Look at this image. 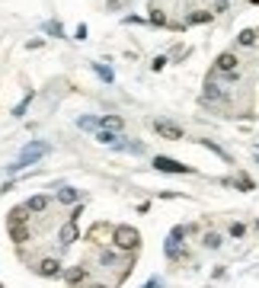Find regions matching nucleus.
<instances>
[{"label":"nucleus","mask_w":259,"mask_h":288,"mask_svg":"<svg viewBox=\"0 0 259 288\" xmlns=\"http://www.w3.org/2000/svg\"><path fill=\"white\" fill-rule=\"evenodd\" d=\"M45 154H51V144H45V141H32V144L26 147V151L10 163V167H7V173H20V170L29 167V163H39Z\"/></svg>","instance_id":"1"},{"label":"nucleus","mask_w":259,"mask_h":288,"mask_svg":"<svg viewBox=\"0 0 259 288\" xmlns=\"http://www.w3.org/2000/svg\"><path fill=\"white\" fill-rule=\"evenodd\" d=\"M112 243H115L118 250H128V253H132V250L141 247V234H138L135 228H128V224H118V228L112 231Z\"/></svg>","instance_id":"2"},{"label":"nucleus","mask_w":259,"mask_h":288,"mask_svg":"<svg viewBox=\"0 0 259 288\" xmlns=\"http://www.w3.org/2000/svg\"><path fill=\"white\" fill-rule=\"evenodd\" d=\"M183 237H186V228H173L170 231V237H167V259H183L186 253H183Z\"/></svg>","instance_id":"3"},{"label":"nucleus","mask_w":259,"mask_h":288,"mask_svg":"<svg viewBox=\"0 0 259 288\" xmlns=\"http://www.w3.org/2000/svg\"><path fill=\"white\" fill-rule=\"evenodd\" d=\"M202 103H205V106H211V103H221V106H224V103H227V93H224L221 86L214 83V74L208 77V83H205V93H202Z\"/></svg>","instance_id":"4"},{"label":"nucleus","mask_w":259,"mask_h":288,"mask_svg":"<svg viewBox=\"0 0 259 288\" xmlns=\"http://www.w3.org/2000/svg\"><path fill=\"white\" fill-rule=\"evenodd\" d=\"M154 170H160V173H192V167L173 160V157H154Z\"/></svg>","instance_id":"5"},{"label":"nucleus","mask_w":259,"mask_h":288,"mask_svg":"<svg viewBox=\"0 0 259 288\" xmlns=\"http://www.w3.org/2000/svg\"><path fill=\"white\" fill-rule=\"evenodd\" d=\"M237 64H240V61H237V55H234V51H221V55L214 58V71H218V74L237 71Z\"/></svg>","instance_id":"6"},{"label":"nucleus","mask_w":259,"mask_h":288,"mask_svg":"<svg viewBox=\"0 0 259 288\" xmlns=\"http://www.w3.org/2000/svg\"><path fill=\"white\" fill-rule=\"evenodd\" d=\"M154 132L160 138H167V141H179V138H183V128L173 125V122H154Z\"/></svg>","instance_id":"7"},{"label":"nucleus","mask_w":259,"mask_h":288,"mask_svg":"<svg viewBox=\"0 0 259 288\" xmlns=\"http://www.w3.org/2000/svg\"><path fill=\"white\" fill-rule=\"evenodd\" d=\"M39 275L58 278V275H61V263H58V259H42V263H39Z\"/></svg>","instance_id":"8"},{"label":"nucleus","mask_w":259,"mask_h":288,"mask_svg":"<svg viewBox=\"0 0 259 288\" xmlns=\"http://www.w3.org/2000/svg\"><path fill=\"white\" fill-rule=\"evenodd\" d=\"M96 141H99V144H109V147H118L122 135H118V132H109V128H99V132H96Z\"/></svg>","instance_id":"9"},{"label":"nucleus","mask_w":259,"mask_h":288,"mask_svg":"<svg viewBox=\"0 0 259 288\" xmlns=\"http://www.w3.org/2000/svg\"><path fill=\"white\" fill-rule=\"evenodd\" d=\"M64 278H67V285L80 288V282L86 278V269H83V266H71V269H67V272H64Z\"/></svg>","instance_id":"10"},{"label":"nucleus","mask_w":259,"mask_h":288,"mask_svg":"<svg viewBox=\"0 0 259 288\" xmlns=\"http://www.w3.org/2000/svg\"><path fill=\"white\" fill-rule=\"evenodd\" d=\"M58 240H61V243H74L77 240V221H74V218L64 224L61 231H58Z\"/></svg>","instance_id":"11"},{"label":"nucleus","mask_w":259,"mask_h":288,"mask_svg":"<svg viewBox=\"0 0 259 288\" xmlns=\"http://www.w3.org/2000/svg\"><path fill=\"white\" fill-rule=\"evenodd\" d=\"M26 221H29V208H26V205L10 208V228H16V224H26Z\"/></svg>","instance_id":"12"},{"label":"nucleus","mask_w":259,"mask_h":288,"mask_svg":"<svg viewBox=\"0 0 259 288\" xmlns=\"http://www.w3.org/2000/svg\"><path fill=\"white\" fill-rule=\"evenodd\" d=\"M122 125H125L122 116H102L99 119V128H109V132H122ZM99 128H96V132H99Z\"/></svg>","instance_id":"13"},{"label":"nucleus","mask_w":259,"mask_h":288,"mask_svg":"<svg viewBox=\"0 0 259 288\" xmlns=\"http://www.w3.org/2000/svg\"><path fill=\"white\" fill-rule=\"evenodd\" d=\"M256 42H259V32H256V29H243V32L237 36V45H243V48H253Z\"/></svg>","instance_id":"14"},{"label":"nucleus","mask_w":259,"mask_h":288,"mask_svg":"<svg viewBox=\"0 0 259 288\" xmlns=\"http://www.w3.org/2000/svg\"><path fill=\"white\" fill-rule=\"evenodd\" d=\"M58 202H64V205H77V202H80V192L71 189V186H64L61 192H58Z\"/></svg>","instance_id":"15"},{"label":"nucleus","mask_w":259,"mask_h":288,"mask_svg":"<svg viewBox=\"0 0 259 288\" xmlns=\"http://www.w3.org/2000/svg\"><path fill=\"white\" fill-rule=\"evenodd\" d=\"M198 23H211V13L208 10H195L186 16V26H198Z\"/></svg>","instance_id":"16"},{"label":"nucleus","mask_w":259,"mask_h":288,"mask_svg":"<svg viewBox=\"0 0 259 288\" xmlns=\"http://www.w3.org/2000/svg\"><path fill=\"white\" fill-rule=\"evenodd\" d=\"M26 208H29V212H45V208H48V196H32L29 202H26Z\"/></svg>","instance_id":"17"},{"label":"nucleus","mask_w":259,"mask_h":288,"mask_svg":"<svg viewBox=\"0 0 259 288\" xmlns=\"http://www.w3.org/2000/svg\"><path fill=\"white\" fill-rule=\"evenodd\" d=\"M10 237L16 243H26V240H29V228H26V224H16V228H10Z\"/></svg>","instance_id":"18"},{"label":"nucleus","mask_w":259,"mask_h":288,"mask_svg":"<svg viewBox=\"0 0 259 288\" xmlns=\"http://www.w3.org/2000/svg\"><path fill=\"white\" fill-rule=\"evenodd\" d=\"M93 71H96V77H99L102 83H112V80H115V74H112L106 64H93Z\"/></svg>","instance_id":"19"},{"label":"nucleus","mask_w":259,"mask_h":288,"mask_svg":"<svg viewBox=\"0 0 259 288\" xmlns=\"http://www.w3.org/2000/svg\"><path fill=\"white\" fill-rule=\"evenodd\" d=\"M77 125H80V128H86V132H96V128H99V119H90V116H80V119H77Z\"/></svg>","instance_id":"20"},{"label":"nucleus","mask_w":259,"mask_h":288,"mask_svg":"<svg viewBox=\"0 0 259 288\" xmlns=\"http://www.w3.org/2000/svg\"><path fill=\"white\" fill-rule=\"evenodd\" d=\"M32 100H36V93H29V96H26V100L20 103V106L13 109V116H16V119H23V116H26V109H29V103H32Z\"/></svg>","instance_id":"21"},{"label":"nucleus","mask_w":259,"mask_h":288,"mask_svg":"<svg viewBox=\"0 0 259 288\" xmlns=\"http://www.w3.org/2000/svg\"><path fill=\"white\" fill-rule=\"evenodd\" d=\"M99 263H102V266H115V263H118V256H115L112 250H102V253H99Z\"/></svg>","instance_id":"22"},{"label":"nucleus","mask_w":259,"mask_h":288,"mask_svg":"<svg viewBox=\"0 0 259 288\" xmlns=\"http://www.w3.org/2000/svg\"><path fill=\"white\" fill-rule=\"evenodd\" d=\"M205 247H208V250H218V247H221V234H214V231L205 234Z\"/></svg>","instance_id":"23"},{"label":"nucleus","mask_w":259,"mask_h":288,"mask_svg":"<svg viewBox=\"0 0 259 288\" xmlns=\"http://www.w3.org/2000/svg\"><path fill=\"white\" fill-rule=\"evenodd\" d=\"M45 32H48V36H61V39H64V26H61V23H48Z\"/></svg>","instance_id":"24"},{"label":"nucleus","mask_w":259,"mask_h":288,"mask_svg":"<svg viewBox=\"0 0 259 288\" xmlns=\"http://www.w3.org/2000/svg\"><path fill=\"white\" fill-rule=\"evenodd\" d=\"M151 23L154 26H167V16H163L160 10H151Z\"/></svg>","instance_id":"25"},{"label":"nucleus","mask_w":259,"mask_h":288,"mask_svg":"<svg viewBox=\"0 0 259 288\" xmlns=\"http://www.w3.org/2000/svg\"><path fill=\"white\" fill-rule=\"evenodd\" d=\"M234 186H237V189H246V192H249V189H253V179H246V176H240V179L234 182Z\"/></svg>","instance_id":"26"},{"label":"nucleus","mask_w":259,"mask_h":288,"mask_svg":"<svg viewBox=\"0 0 259 288\" xmlns=\"http://www.w3.org/2000/svg\"><path fill=\"white\" fill-rule=\"evenodd\" d=\"M243 234H246L243 224H230V237H243Z\"/></svg>","instance_id":"27"},{"label":"nucleus","mask_w":259,"mask_h":288,"mask_svg":"<svg viewBox=\"0 0 259 288\" xmlns=\"http://www.w3.org/2000/svg\"><path fill=\"white\" fill-rule=\"evenodd\" d=\"M151 67H154V71H163V67H167V58H163V55H160V58H154V64H151Z\"/></svg>","instance_id":"28"},{"label":"nucleus","mask_w":259,"mask_h":288,"mask_svg":"<svg viewBox=\"0 0 259 288\" xmlns=\"http://www.w3.org/2000/svg\"><path fill=\"white\" fill-rule=\"evenodd\" d=\"M141 288H160V282H157V278H151V282H148V285H141Z\"/></svg>","instance_id":"29"},{"label":"nucleus","mask_w":259,"mask_h":288,"mask_svg":"<svg viewBox=\"0 0 259 288\" xmlns=\"http://www.w3.org/2000/svg\"><path fill=\"white\" fill-rule=\"evenodd\" d=\"M109 4H112V7H118V4H125V0H109Z\"/></svg>","instance_id":"30"},{"label":"nucleus","mask_w":259,"mask_h":288,"mask_svg":"<svg viewBox=\"0 0 259 288\" xmlns=\"http://www.w3.org/2000/svg\"><path fill=\"white\" fill-rule=\"evenodd\" d=\"M86 288H109V285H86Z\"/></svg>","instance_id":"31"},{"label":"nucleus","mask_w":259,"mask_h":288,"mask_svg":"<svg viewBox=\"0 0 259 288\" xmlns=\"http://www.w3.org/2000/svg\"><path fill=\"white\" fill-rule=\"evenodd\" d=\"M253 4H256V7H259V0H253Z\"/></svg>","instance_id":"32"},{"label":"nucleus","mask_w":259,"mask_h":288,"mask_svg":"<svg viewBox=\"0 0 259 288\" xmlns=\"http://www.w3.org/2000/svg\"><path fill=\"white\" fill-rule=\"evenodd\" d=\"M0 288H4V285H0Z\"/></svg>","instance_id":"33"}]
</instances>
